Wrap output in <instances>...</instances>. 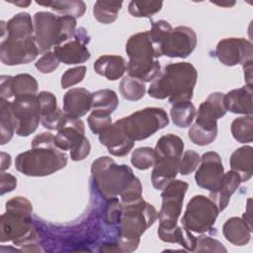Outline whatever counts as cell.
<instances>
[{"label":"cell","mask_w":253,"mask_h":253,"mask_svg":"<svg viewBox=\"0 0 253 253\" xmlns=\"http://www.w3.org/2000/svg\"><path fill=\"white\" fill-rule=\"evenodd\" d=\"M59 60L53 51L45 52L36 63V68L44 74L53 72L59 66Z\"/></svg>","instance_id":"cell-46"},{"label":"cell","mask_w":253,"mask_h":253,"mask_svg":"<svg viewBox=\"0 0 253 253\" xmlns=\"http://www.w3.org/2000/svg\"><path fill=\"white\" fill-rule=\"evenodd\" d=\"M38 98L41 104V124L43 127L50 130H57L64 113L62 110L57 108L55 96L48 91H42L38 94Z\"/></svg>","instance_id":"cell-22"},{"label":"cell","mask_w":253,"mask_h":253,"mask_svg":"<svg viewBox=\"0 0 253 253\" xmlns=\"http://www.w3.org/2000/svg\"><path fill=\"white\" fill-rule=\"evenodd\" d=\"M252 228L241 217L233 216L228 218L223 226L222 233L225 239L233 245L242 246L251 239Z\"/></svg>","instance_id":"cell-25"},{"label":"cell","mask_w":253,"mask_h":253,"mask_svg":"<svg viewBox=\"0 0 253 253\" xmlns=\"http://www.w3.org/2000/svg\"><path fill=\"white\" fill-rule=\"evenodd\" d=\"M90 42V36L84 28L76 29L74 37L69 41L53 47V52L60 62L65 64L84 63L90 57V51L87 44Z\"/></svg>","instance_id":"cell-18"},{"label":"cell","mask_w":253,"mask_h":253,"mask_svg":"<svg viewBox=\"0 0 253 253\" xmlns=\"http://www.w3.org/2000/svg\"><path fill=\"white\" fill-rule=\"evenodd\" d=\"M10 3L16 5V6H20L22 8H25V7H28L32 2L31 1H9Z\"/></svg>","instance_id":"cell-54"},{"label":"cell","mask_w":253,"mask_h":253,"mask_svg":"<svg viewBox=\"0 0 253 253\" xmlns=\"http://www.w3.org/2000/svg\"><path fill=\"white\" fill-rule=\"evenodd\" d=\"M120 91L123 97L128 101H138L146 93L144 82L129 75L124 77L120 83Z\"/></svg>","instance_id":"cell-38"},{"label":"cell","mask_w":253,"mask_h":253,"mask_svg":"<svg viewBox=\"0 0 253 253\" xmlns=\"http://www.w3.org/2000/svg\"><path fill=\"white\" fill-rule=\"evenodd\" d=\"M201 161V157L198 152L194 150H186L181 156L180 166H179V173L181 175H188L194 172Z\"/></svg>","instance_id":"cell-43"},{"label":"cell","mask_w":253,"mask_h":253,"mask_svg":"<svg viewBox=\"0 0 253 253\" xmlns=\"http://www.w3.org/2000/svg\"><path fill=\"white\" fill-rule=\"evenodd\" d=\"M123 211V205L119 202L118 198L109 200L108 207L106 209L105 219L110 224H117L121 221Z\"/></svg>","instance_id":"cell-47"},{"label":"cell","mask_w":253,"mask_h":253,"mask_svg":"<svg viewBox=\"0 0 253 253\" xmlns=\"http://www.w3.org/2000/svg\"><path fill=\"white\" fill-rule=\"evenodd\" d=\"M93 67L97 74L115 81L120 79L126 71V62L120 55L105 54L95 61Z\"/></svg>","instance_id":"cell-24"},{"label":"cell","mask_w":253,"mask_h":253,"mask_svg":"<svg viewBox=\"0 0 253 253\" xmlns=\"http://www.w3.org/2000/svg\"><path fill=\"white\" fill-rule=\"evenodd\" d=\"M157 156H168L181 158L184 150V141L176 134L168 133L162 135L154 148Z\"/></svg>","instance_id":"cell-30"},{"label":"cell","mask_w":253,"mask_h":253,"mask_svg":"<svg viewBox=\"0 0 253 253\" xmlns=\"http://www.w3.org/2000/svg\"><path fill=\"white\" fill-rule=\"evenodd\" d=\"M197 45V35L195 31L186 26L173 29L160 44V54L168 57H188Z\"/></svg>","instance_id":"cell-15"},{"label":"cell","mask_w":253,"mask_h":253,"mask_svg":"<svg viewBox=\"0 0 253 253\" xmlns=\"http://www.w3.org/2000/svg\"><path fill=\"white\" fill-rule=\"evenodd\" d=\"M156 160V152L148 146L138 147L133 150L130 158L131 164L139 170H147L153 167Z\"/></svg>","instance_id":"cell-40"},{"label":"cell","mask_w":253,"mask_h":253,"mask_svg":"<svg viewBox=\"0 0 253 253\" xmlns=\"http://www.w3.org/2000/svg\"><path fill=\"white\" fill-rule=\"evenodd\" d=\"M251 199H248L247 201V207H246V211L243 213L242 218L245 220V222L252 228V215H251V205H250Z\"/></svg>","instance_id":"cell-53"},{"label":"cell","mask_w":253,"mask_h":253,"mask_svg":"<svg viewBox=\"0 0 253 253\" xmlns=\"http://www.w3.org/2000/svg\"><path fill=\"white\" fill-rule=\"evenodd\" d=\"M17 186V179L10 173L1 172V189L0 195L3 196L6 193L12 192Z\"/></svg>","instance_id":"cell-48"},{"label":"cell","mask_w":253,"mask_h":253,"mask_svg":"<svg viewBox=\"0 0 253 253\" xmlns=\"http://www.w3.org/2000/svg\"><path fill=\"white\" fill-rule=\"evenodd\" d=\"M125 131L133 140H143L169 124L167 113L162 108L147 107L120 119Z\"/></svg>","instance_id":"cell-9"},{"label":"cell","mask_w":253,"mask_h":253,"mask_svg":"<svg viewBox=\"0 0 253 253\" xmlns=\"http://www.w3.org/2000/svg\"><path fill=\"white\" fill-rule=\"evenodd\" d=\"M196 116V108L191 101H184L173 104L170 110V117L173 124L178 127H188Z\"/></svg>","instance_id":"cell-33"},{"label":"cell","mask_w":253,"mask_h":253,"mask_svg":"<svg viewBox=\"0 0 253 253\" xmlns=\"http://www.w3.org/2000/svg\"><path fill=\"white\" fill-rule=\"evenodd\" d=\"M37 4L44 7H50L54 12L61 14V16H70L73 18H80L86 10V5L81 0H68V1H49L39 2Z\"/></svg>","instance_id":"cell-32"},{"label":"cell","mask_w":253,"mask_h":253,"mask_svg":"<svg viewBox=\"0 0 253 253\" xmlns=\"http://www.w3.org/2000/svg\"><path fill=\"white\" fill-rule=\"evenodd\" d=\"M11 79L12 76L9 75H2L0 77V99H5V100H9L12 97L11 94Z\"/></svg>","instance_id":"cell-49"},{"label":"cell","mask_w":253,"mask_h":253,"mask_svg":"<svg viewBox=\"0 0 253 253\" xmlns=\"http://www.w3.org/2000/svg\"><path fill=\"white\" fill-rule=\"evenodd\" d=\"M123 2L96 1L93 6V15L95 19L102 24H111L118 18Z\"/></svg>","instance_id":"cell-36"},{"label":"cell","mask_w":253,"mask_h":253,"mask_svg":"<svg viewBox=\"0 0 253 253\" xmlns=\"http://www.w3.org/2000/svg\"><path fill=\"white\" fill-rule=\"evenodd\" d=\"M86 70L87 68L84 65L67 69L61 76V87L63 89H66L80 83L86 75Z\"/></svg>","instance_id":"cell-44"},{"label":"cell","mask_w":253,"mask_h":253,"mask_svg":"<svg viewBox=\"0 0 253 253\" xmlns=\"http://www.w3.org/2000/svg\"><path fill=\"white\" fill-rule=\"evenodd\" d=\"M252 86L245 85L233 89L224 94V102L227 111L234 114L252 116Z\"/></svg>","instance_id":"cell-23"},{"label":"cell","mask_w":253,"mask_h":253,"mask_svg":"<svg viewBox=\"0 0 253 253\" xmlns=\"http://www.w3.org/2000/svg\"><path fill=\"white\" fill-rule=\"evenodd\" d=\"M173 30L172 26L164 20H159V21H155L152 22L151 25V30L149 31V35L150 38L152 40V42L154 44V46L156 47V49L158 50V52L160 53L159 47L161 42H163V40L165 39V37ZM161 55V54H160Z\"/></svg>","instance_id":"cell-42"},{"label":"cell","mask_w":253,"mask_h":253,"mask_svg":"<svg viewBox=\"0 0 253 253\" xmlns=\"http://www.w3.org/2000/svg\"><path fill=\"white\" fill-rule=\"evenodd\" d=\"M33 207L25 197H14L6 203V211L1 215L0 241H12L26 252H41L38 234L32 222Z\"/></svg>","instance_id":"cell-2"},{"label":"cell","mask_w":253,"mask_h":253,"mask_svg":"<svg viewBox=\"0 0 253 253\" xmlns=\"http://www.w3.org/2000/svg\"><path fill=\"white\" fill-rule=\"evenodd\" d=\"M0 155H1V166H0V168H1V171L4 172L6 169H8L10 167L12 159H11L10 154L5 153L3 151L1 152Z\"/></svg>","instance_id":"cell-52"},{"label":"cell","mask_w":253,"mask_h":253,"mask_svg":"<svg viewBox=\"0 0 253 253\" xmlns=\"http://www.w3.org/2000/svg\"><path fill=\"white\" fill-rule=\"evenodd\" d=\"M162 5V1H130L128 13L136 18H149L159 12Z\"/></svg>","instance_id":"cell-39"},{"label":"cell","mask_w":253,"mask_h":253,"mask_svg":"<svg viewBox=\"0 0 253 253\" xmlns=\"http://www.w3.org/2000/svg\"><path fill=\"white\" fill-rule=\"evenodd\" d=\"M181 158L157 156L151 172V183L156 190H163L170 182L175 180L179 173Z\"/></svg>","instance_id":"cell-21"},{"label":"cell","mask_w":253,"mask_h":253,"mask_svg":"<svg viewBox=\"0 0 253 253\" xmlns=\"http://www.w3.org/2000/svg\"><path fill=\"white\" fill-rule=\"evenodd\" d=\"M99 140L114 156H126L134 145V141L126 134L120 120L99 133Z\"/></svg>","instance_id":"cell-19"},{"label":"cell","mask_w":253,"mask_h":253,"mask_svg":"<svg viewBox=\"0 0 253 253\" xmlns=\"http://www.w3.org/2000/svg\"><path fill=\"white\" fill-rule=\"evenodd\" d=\"M100 252H122L118 243H104L100 248Z\"/></svg>","instance_id":"cell-51"},{"label":"cell","mask_w":253,"mask_h":253,"mask_svg":"<svg viewBox=\"0 0 253 253\" xmlns=\"http://www.w3.org/2000/svg\"><path fill=\"white\" fill-rule=\"evenodd\" d=\"M218 213V208L210 198L196 195L187 205L182 217V225L192 232H208L214 225Z\"/></svg>","instance_id":"cell-11"},{"label":"cell","mask_w":253,"mask_h":253,"mask_svg":"<svg viewBox=\"0 0 253 253\" xmlns=\"http://www.w3.org/2000/svg\"><path fill=\"white\" fill-rule=\"evenodd\" d=\"M217 59L226 66L244 64L252 60L253 45L244 38H226L218 42L215 47Z\"/></svg>","instance_id":"cell-17"},{"label":"cell","mask_w":253,"mask_h":253,"mask_svg":"<svg viewBox=\"0 0 253 253\" xmlns=\"http://www.w3.org/2000/svg\"><path fill=\"white\" fill-rule=\"evenodd\" d=\"M157 216L155 208L142 198L133 203L123 205L118 237V244L122 252L136 250L140 236L155 222Z\"/></svg>","instance_id":"cell-5"},{"label":"cell","mask_w":253,"mask_h":253,"mask_svg":"<svg viewBox=\"0 0 253 253\" xmlns=\"http://www.w3.org/2000/svg\"><path fill=\"white\" fill-rule=\"evenodd\" d=\"M241 180L239 175L236 172L230 170L224 173L223 182L220 188L215 192L210 193V199L216 205L219 211H222L226 209L231 195L238 189Z\"/></svg>","instance_id":"cell-26"},{"label":"cell","mask_w":253,"mask_h":253,"mask_svg":"<svg viewBox=\"0 0 253 253\" xmlns=\"http://www.w3.org/2000/svg\"><path fill=\"white\" fill-rule=\"evenodd\" d=\"M227 112L224 94L214 92L201 103L195 124L190 127L188 135L190 140L199 146L209 145L216 138L217 120L222 118Z\"/></svg>","instance_id":"cell-8"},{"label":"cell","mask_w":253,"mask_h":253,"mask_svg":"<svg viewBox=\"0 0 253 253\" xmlns=\"http://www.w3.org/2000/svg\"><path fill=\"white\" fill-rule=\"evenodd\" d=\"M242 65H243L244 80L246 82V85L252 86V60L247 61Z\"/></svg>","instance_id":"cell-50"},{"label":"cell","mask_w":253,"mask_h":253,"mask_svg":"<svg viewBox=\"0 0 253 253\" xmlns=\"http://www.w3.org/2000/svg\"><path fill=\"white\" fill-rule=\"evenodd\" d=\"M224 169L221 158L214 151H208L201 157L199 168L195 174L197 185L211 192L217 191L222 185Z\"/></svg>","instance_id":"cell-16"},{"label":"cell","mask_w":253,"mask_h":253,"mask_svg":"<svg viewBox=\"0 0 253 253\" xmlns=\"http://www.w3.org/2000/svg\"><path fill=\"white\" fill-rule=\"evenodd\" d=\"M198 72L190 62L170 63L151 81L148 95L154 99H168L170 104L191 101Z\"/></svg>","instance_id":"cell-4"},{"label":"cell","mask_w":253,"mask_h":253,"mask_svg":"<svg viewBox=\"0 0 253 253\" xmlns=\"http://www.w3.org/2000/svg\"><path fill=\"white\" fill-rule=\"evenodd\" d=\"M215 5H218V6H226V7H231L235 4V2H222V3H213Z\"/></svg>","instance_id":"cell-55"},{"label":"cell","mask_w":253,"mask_h":253,"mask_svg":"<svg viewBox=\"0 0 253 253\" xmlns=\"http://www.w3.org/2000/svg\"><path fill=\"white\" fill-rule=\"evenodd\" d=\"M91 174L96 190L107 201L120 196L122 205H126L142 198L141 183L132 169L125 164H117L109 156L94 160Z\"/></svg>","instance_id":"cell-1"},{"label":"cell","mask_w":253,"mask_h":253,"mask_svg":"<svg viewBox=\"0 0 253 253\" xmlns=\"http://www.w3.org/2000/svg\"><path fill=\"white\" fill-rule=\"evenodd\" d=\"M252 160L253 148L250 145L241 146L231 154L230 168L239 175L241 182H246L252 177Z\"/></svg>","instance_id":"cell-27"},{"label":"cell","mask_w":253,"mask_h":253,"mask_svg":"<svg viewBox=\"0 0 253 253\" xmlns=\"http://www.w3.org/2000/svg\"><path fill=\"white\" fill-rule=\"evenodd\" d=\"M31 149L20 153L15 160L16 169L26 176L43 177L63 169L67 156L54 144L51 132H42L34 137Z\"/></svg>","instance_id":"cell-3"},{"label":"cell","mask_w":253,"mask_h":253,"mask_svg":"<svg viewBox=\"0 0 253 253\" xmlns=\"http://www.w3.org/2000/svg\"><path fill=\"white\" fill-rule=\"evenodd\" d=\"M188 187L185 181L173 180L163 189L162 205L157 216L159 220L157 232L171 230L177 225Z\"/></svg>","instance_id":"cell-12"},{"label":"cell","mask_w":253,"mask_h":253,"mask_svg":"<svg viewBox=\"0 0 253 253\" xmlns=\"http://www.w3.org/2000/svg\"><path fill=\"white\" fill-rule=\"evenodd\" d=\"M39 52L34 36L24 40L5 38L0 42V60L5 65L30 63L36 59Z\"/></svg>","instance_id":"cell-14"},{"label":"cell","mask_w":253,"mask_h":253,"mask_svg":"<svg viewBox=\"0 0 253 253\" xmlns=\"http://www.w3.org/2000/svg\"><path fill=\"white\" fill-rule=\"evenodd\" d=\"M15 130L16 124L11 111V102L9 100L0 99V143L4 145L9 142Z\"/></svg>","instance_id":"cell-31"},{"label":"cell","mask_w":253,"mask_h":253,"mask_svg":"<svg viewBox=\"0 0 253 253\" xmlns=\"http://www.w3.org/2000/svg\"><path fill=\"white\" fill-rule=\"evenodd\" d=\"M118 106L119 98L115 91L102 89L92 93V110L103 111L112 115Z\"/></svg>","instance_id":"cell-35"},{"label":"cell","mask_w":253,"mask_h":253,"mask_svg":"<svg viewBox=\"0 0 253 253\" xmlns=\"http://www.w3.org/2000/svg\"><path fill=\"white\" fill-rule=\"evenodd\" d=\"M111 114H108L103 111L92 110L91 114L88 117V125L91 131L95 134L101 133L107 127L112 125Z\"/></svg>","instance_id":"cell-41"},{"label":"cell","mask_w":253,"mask_h":253,"mask_svg":"<svg viewBox=\"0 0 253 253\" xmlns=\"http://www.w3.org/2000/svg\"><path fill=\"white\" fill-rule=\"evenodd\" d=\"M226 252V248L218 240L210 236L202 235L197 238L196 248L194 252Z\"/></svg>","instance_id":"cell-45"},{"label":"cell","mask_w":253,"mask_h":253,"mask_svg":"<svg viewBox=\"0 0 253 253\" xmlns=\"http://www.w3.org/2000/svg\"><path fill=\"white\" fill-rule=\"evenodd\" d=\"M231 134L240 143L251 142L253 139V117L244 116L236 118L231 123Z\"/></svg>","instance_id":"cell-37"},{"label":"cell","mask_w":253,"mask_h":253,"mask_svg":"<svg viewBox=\"0 0 253 253\" xmlns=\"http://www.w3.org/2000/svg\"><path fill=\"white\" fill-rule=\"evenodd\" d=\"M34 32V23L32 22L31 15L22 12L13 16L6 23V36L1 40H4L5 38L24 40L33 37Z\"/></svg>","instance_id":"cell-28"},{"label":"cell","mask_w":253,"mask_h":253,"mask_svg":"<svg viewBox=\"0 0 253 253\" xmlns=\"http://www.w3.org/2000/svg\"><path fill=\"white\" fill-rule=\"evenodd\" d=\"M128 56L127 74L142 82L152 81L161 71L158 58L161 56L154 46L149 31L130 36L126 43Z\"/></svg>","instance_id":"cell-6"},{"label":"cell","mask_w":253,"mask_h":253,"mask_svg":"<svg viewBox=\"0 0 253 253\" xmlns=\"http://www.w3.org/2000/svg\"><path fill=\"white\" fill-rule=\"evenodd\" d=\"M34 37L39 51L45 53L52 46L59 45L74 37L76 19L41 11L34 15Z\"/></svg>","instance_id":"cell-7"},{"label":"cell","mask_w":253,"mask_h":253,"mask_svg":"<svg viewBox=\"0 0 253 253\" xmlns=\"http://www.w3.org/2000/svg\"><path fill=\"white\" fill-rule=\"evenodd\" d=\"M158 237L168 243H179L181 246H183L187 251L194 252L196 248L197 243V237H195L189 229L186 227L179 226L178 224L171 230L167 231H160L157 232Z\"/></svg>","instance_id":"cell-29"},{"label":"cell","mask_w":253,"mask_h":253,"mask_svg":"<svg viewBox=\"0 0 253 253\" xmlns=\"http://www.w3.org/2000/svg\"><path fill=\"white\" fill-rule=\"evenodd\" d=\"M11 111L16 124V133L29 136L41 123L42 111L38 95L15 97L11 102Z\"/></svg>","instance_id":"cell-13"},{"label":"cell","mask_w":253,"mask_h":253,"mask_svg":"<svg viewBox=\"0 0 253 253\" xmlns=\"http://www.w3.org/2000/svg\"><path fill=\"white\" fill-rule=\"evenodd\" d=\"M11 94L12 97H19L25 95H36L39 84L34 76L28 73H21L12 76L11 79Z\"/></svg>","instance_id":"cell-34"},{"label":"cell","mask_w":253,"mask_h":253,"mask_svg":"<svg viewBox=\"0 0 253 253\" xmlns=\"http://www.w3.org/2000/svg\"><path fill=\"white\" fill-rule=\"evenodd\" d=\"M54 144L62 151L69 150L73 161L85 159L90 153L91 145L85 136V126L82 120L64 115L54 136Z\"/></svg>","instance_id":"cell-10"},{"label":"cell","mask_w":253,"mask_h":253,"mask_svg":"<svg viewBox=\"0 0 253 253\" xmlns=\"http://www.w3.org/2000/svg\"><path fill=\"white\" fill-rule=\"evenodd\" d=\"M92 109V93L85 88H72L63 96L65 116L80 119Z\"/></svg>","instance_id":"cell-20"}]
</instances>
